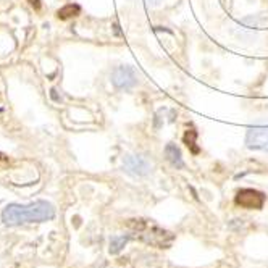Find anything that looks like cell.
Segmentation results:
<instances>
[{"instance_id": "cell-1", "label": "cell", "mask_w": 268, "mask_h": 268, "mask_svg": "<svg viewBox=\"0 0 268 268\" xmlns=\"http://www.w3.org/2000/svg\"><path fill=\"white\" fill-rule=\"evenodd\" d=\"M55 217V208L46 200H37L29 205L10 204L2 212V221L8 226H18L23 223H44Z\"/></svg>"}, {"instance_id": "cell-2", "label": "cell", "mask_w": 268, "mask_h": 268, "mask_svg": "<svg viewBox=\"0 0 268 268\" xmlns=\"http://www.w3.org/2000/svg\"><path fill=\"white\" fill-rule=\"evenodd\" d=\"M111 84H113L120 91H131V89L138 84V73L132 66H117L111 71Z\"/></svg>"}, {"instance_id": "cell-3", "label": "cell", "mask_w": 268, "mask_h": 268, "mask_svg": "<svg viewBox=\"0 0 268 268\" xmlns=\"http://www.w3.org/2000/svg\"><path fill=\"white\" fill-rule=\"evenodd\" d=\"M245 146L252 150L268 152V126H252L245 132Z\"/></svg>"}, {"instance_id": "cell-4", "label": "cell", "mask_w": 268, "mask_h": 268, "mask_svg": "<svg viewBox=\"0 0 268 268\" xmlns=\"http://www.w3.org/2000/svg\"><path fill=\"white\" fill-rule=\"evenodd\" d=\"M236 204L247 210H260L265 204V194L255 189H241L236 194Z\"/></svg>"}, {"instance_id": "cell-5", "label": "cell", "mask_w": 268, "mask_h": 268, "mask_svg": "<svg viewBox=\"0 0 268 268\" xmlns=\"http://www.w3.org/2000/svg\"><path fill=\"white\" fill-rule=\"evenodd\" d=\"M123 166L129 175L134 176H146L152 168L149 160L142 155H126L125 160H123Z\"/></svg>"}, {"instance_id": "cell-6", "label": "cell", "mask_w": 268, "mask_h": 268, "mask_svg": "<svg viewBox=\"0 0 268 268\" xmlns=\"http://www.w3.org/2000/svg\"><path fill=\"white\" fill-rule=\"evenodd\" d=\"M165 157H166V160L170 162V165L173 166V168H178V170L184 168V162H183V157H181V150H180V147L176 146V144H173V142L166 144V147H165Z\"/></svg>"}, {"instance_id": "cell-7", "label": "cell", "mask_w": 268, "mask_h": 268, "mask_svg": "<svg viewBox=\"0 0 268 268\" xmlns=\"http://www.w3.org/2000/svg\"><path fill=\"white\" fill-rule=\"evenodd\" d=\"M131 239V236H113L110 239V254H120L125 245L128 244V241Z\"/></svg>"}, {"instance_id": "cell-8", "label": "cell", "mask_w": 268, "mask_h": 268, "mask_svg": "<svg viewBox=\"0 0 268 268\" xmlns=\"http://www.w3.org/2000/svg\"><path fill=\"white\" fill-rule=\"evenodd\" d=\"M80 12H81V7H80V5L68 4V5H65L63 8H60L59 12H57V15H59V18H62V20H68V18H71V16H78V15H80Z\"/></svg>"}, {"instance_id": "cell-9", "label": "cell", "mask_w": 268, "mask_h": 268, "mask_svg": "<svg viewBox=\"0 0 268 268\" xmlns=\"http://www.w3.org/2000/svg\"><path fill=\"white\" fill-rule=\"evenodd\" d=\"M196 139H197V132L194 129H189L184 134V144L191 149L194 154H199V147H196Z\"/></svg>"}, {"instance_id": "cell-10", "label": "cell", "mask_w": 268, "mask_h": 268, "mask_svg": "<svg viewBox=\"0 0 268 268\" xmlns=\"http://www.w3.org/2000/svg\"><path fill=\"white\" fill-rule=\"evenodd\" d=\"M160 2H162V0H147L149 5H159Z\"/></svg>"}, {"instance_id": "cell-11", "label": "cell", "mask_w": 268, "mask_h": 268, "mask_svg": "<svg viewBox=\"0 0 268 268\" xmlns=\"http://www.w3.org/2000/svg\"><path fill=\"white\" fill-rule=\"evenodd\" d=\"M31 4H32V5H36V7H39V2H37V0H31Z\"/></svg>"}]
</instances>
